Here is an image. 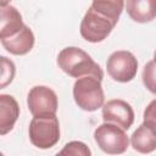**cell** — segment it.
I'll use <instances>...</instances> for the list:
<instances>
[{"mask_svg":"<svg viewBox=\"0 0 156 156\" xmlns=\"http://www.w3.org/2000/svg\"><path fill=\"white\" fill-rule=\"evenodd\" d=\"M57 65L66 74L73 78H80L84 76H94L100 80L104 78L102 68L88 52L77 46L62 49L57 55Z\"/></svg>","mask_w":156,"mask_h":156,"instance_id":"6da1fadb","label":"cell"},{"mask_svg":"<svg viewBox=\"0 0 156 156\" xmlns=\"http://www.w3.org/2000/svg\"><path fill=\"white\" fill-rule=\"evenodd\" d=\"M73 99L79 108L88 112H93L102 107L105 102V94L101 80L94 76L77 78L73 84Z\"/></svg>","mask_w":156,"mask_h":156,"instance_id":"7a4b0ae2","label":"cell"},{"mask_svg":"<svg viewBox=\"0 0 156 156\" xmlns=\"http://www.w3.org/2000/svg\"><path fill=\"white\" fill-rule=\"evenodd\" d=\"M28 135L30 143L38 149L46 150L55 146L60 140L58 118L56 115L33 117L29 123Z\"/></svg>","mask_w":156,"mask_h":156,"instance_id":"3957f363","label":"cell"},{"mask_svg":"<svg viewBox=\"0 0 156 156\" xmlns=\"http://www.w3.org/2000/svg\"><path fill=\"white\" fill-rule=\"evenodd\" d=\"M94 140L98 146L108 155H119L127 151L129 139L121 127L104 122L94 132Z\"/></svg>","mask_w":156,"mask_h":156,"instance_id":"277c9868","label":"cell"},{"mask_svg":"<svg viewBox=\"0 0 156 156\" xmlns=\"http://www.w3.org/2000/svg\"><path fill=\"white\" fill-rule=\"evenodd\" d=\"M116 24L117 22L99 13L90 6L80 22L79 32L83 39H85L87 41L100 43L110 35Z\"/></svg>","mask_w":156,"mask_h":156,"instance_id":"5b68a950","label":"cell"},{"mask_svg":"<svg viewBox=\"0 0 156 156\" xmlns=\"http://www.w3.org/2000/svg\"><path fill=\"white\" fill-rule=\"evenodd\" d=\"M108 76L119 83H127L134 79L138 72V61L135 56L127 50L112 52L106 62Z\"/></svg>","mask_w":156,"mask_h":156,"instance_id":"8992f818","label":"cell"},{"mask_svg":"<svg viewBox=\"0 0 156 156\" xmlns=\"http://www.w3.org/2000/svg\"><path fill=\"white\" fill-rule=\"evenodd\" d=\"M27 105L33 117L54 116L57 112L58 100L56 93L46 85L33 87L27 96Z\"/></svg>","mask_w":156,"mask_h":156,"instance_id":"52a82bcc","label":"cell"},{"mask_svg":"<svg viewBox=\"0 0 156 156\" xmlns=\"http://www.w3.org/2000/svg\"><path fill=\"white\" fill-rule=\"evenodd\" d=\"M134 110L124 100L113 99L102 105L104 122L116 124L124 130H128L134 123Z\"/></svg>","mask_w":156,"mask_h":156,"instance_id":"ba28073f","label":"cell"},{"mask_svg":"<svg viewBox=\"0 0 156 156\" xmlns=\"http://www.w3.org/2000/svg\"><path fill=\"white\" fill-rule=\"evenodd\" d=\"M0 40H1L2 46L6 49V51L16 56H22V55L28 54L33 49L35 38H34L32 29L24 24L22 30L18 32L17 34L9 37V38L0 39Z\"/></svg>","mask_w":156,"mask_h":156,"instance_id":"9c48e42d","label":"cell"},{"mask_svg":"<svg viewBox=\"0 0 156 156\" xmlns=\"http://www.w3.org/2000/svg\"><path fill=\"white\" fill-rule=\"evenodd\" d=\"M20 116V106L16 99L7 94L0 95V134L11 132Z\"/></svg>","mask_w":156,"mask_h":156,"instance_id":"30bf717a","label":"cell"},{"mask_svg":"<svg viewBox=\"0 0 156 156\" xmlns=\"http://www.w3.org/2000/svg\"><path fill=\"white\" fill-rule=\"evenodd\" d=\"M128 16L136 23H147L156 18V0H126Z\"/></svg>","mask_w":156,"mask_h":156,"instance_id":"8fae6325","label":"cell"},{"mask_svg":"<svg viewBox=\"0 0 156 156\" xmlns=\"http://www.w3.org/2000/svg\"><path fill=\"white\" fill-rule=\"evenodd\" d=\"M24 27L22 15L20 11L11 6H2L1 7V21H0V39L12 37L22 30Z\"/></svg>","mask_w":156,"mask_h":156,"instance_id":"7c38bea8","label":"cell"},{"mask_svg":"<svg viewBox=\"0 0 156 156\" xmlns=\"http://www.w3.org/2000/svg\"><path fill=\"white\" fill-rule=\"evenodd\" d=\"M130 144L135 151L140 154H150L156 150V134L143 123L133 132Z\"/></svg>","mask_w":156,"mask_h":156,"instance_id":"4fadbf2b","label":"cell"},{"mask_svg":"<svg viewBox=\"0 0 156 156\" xmlns=\"http://www.w3.org/2000/svg\"><path fill=\"white\" fill-rule=\"evenodd\" d=\"M91 7L110 20L118 22L124 9V0H93Z\"/></svg>","mask_w":156,"mask_h":156,"instance_id":"5bb4252c","label":"cell"},{"mask_svg":"<svg viewBox=\"0 0 156 156\" xmlns=\"http://www.w3.org/2000/svg\"><path fill=\"white\" fill-rule=\"evenodd\" d=\"M143 84L145 88L156 95V61H149L143 68Z\"/></svg>","mask_w":156,"mask_h":156,"instance_id":"9a60e30c","label":"cell"},{"mask_svg":"<svg viewBox=\"0 0 156 156\" xmlns=\"http://www.w3.org/2000/svg\"><path fill=\"white\" fill-rule=\"evenodd\" d=\"M58 155H82V156H90L91 151L89 150V147L82 143V141H69L67 143L63 149L58 152Z\"/></svg>","mask_w":156,"mask_h":156,"instance_id":"2e32d148","label":"cell"},{"mask_svg":"<svg viewBox=\"0 0 156 156\" xmlns=\"http://www.w3.org/2000/svg\"><path fill=\"white\" fill-rule=\"evenodd\" d=\"M15 76V65L11 60H7V57L1 56V88H5L7 84H10Z\"/></svg>","mask_w":156,"mask_h":156,"instance_id":"e0dca14e","label":"cell"},{"mask_svg":"<svg viewBox=\"0 0 156 156\" xmlns=\"http://www.w3.org/2000/svg\"><path fill=\"white\" fill-rule=\"evenodd\" d=\"M143 123L156 134V99H154L144 110Z\"/></svg>","mask_w":156,"mask_h":156,"instance_id":"ac0fdd59","label":"cell"},{"mask_svg":"<svg viewBox=\"0 0 156 156\" xmlns=\"http://www.w3.org/2000/svg\"><path fill=\"white\" fill-rule=\"evenodd\" d=\"M10 1H11V0H1V1H0V4H1V7H2V6H7Z\"/></svg>","mask_w":156,"mask_h":156,"instance_id":"d6986e66","label":"cell"},{"mask_svg":"<svg viewBox=\"0 0 156 156\" xmlns=\"http://www.w3.org/2000/svg\"><path fill=\"white\" fill-rule=\"evenodd\" d=\"M154 61H156V50H155V52H154Z\"/></svg>","mask_w":156,"mask_h":156,"instance_id":"ffe728a7","label":"cell"}]
</instances>
